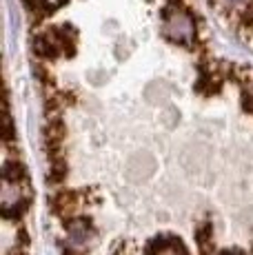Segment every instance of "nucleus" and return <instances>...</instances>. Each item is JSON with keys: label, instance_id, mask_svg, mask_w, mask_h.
I'll return each instance as SVG.
<instances>
[{"label": "nucleus", "instance_id": "obj_1", "mask_svg": "<svg viewBox=\"0 0 253 255\" xmlns=\"http://www.w3.org/2000/svg\"><path fill=\"white\" fill-rule=\"evenodd\" d=\"M249 109L253 111V89H251V93H249Z\"/></svg>", "mask_w": 253, "mask_h": 255}]
</instances>
